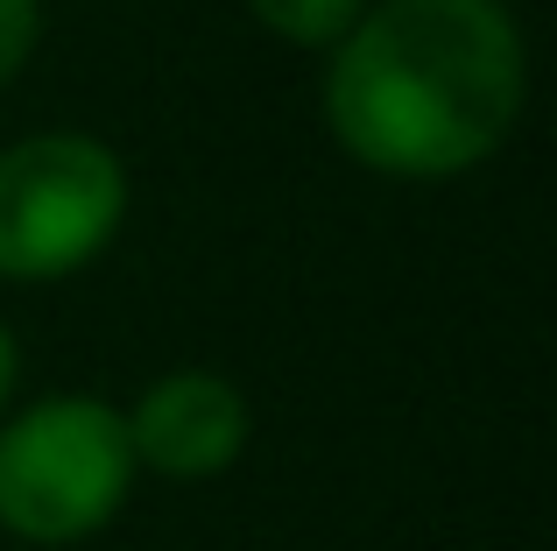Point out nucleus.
<instances>
[{
    "label": "nucleus",
    "instance_id": "20e7f679",
    "mask_svg": "<svg viewBox=\"0 0 557 551\" xmlns=\"http://www.w3.org/2000/svg\"><path fill=\"white\" fill-rule=\"evenodd\" d=\"M127 417V445H135V467L170 474V481H205V474H226L247 453V396L212 368H177L163 382L141 389Z\"/></svg>",
    "mask_w": 557,
    "mask_h": 551
},
{
    "label": "nucleus",
    "instance_id": "7ed1b4c3",
    "mask_svg": "<svg viewBox=\"0 0 557 551\" xmlns=\"http://www.w3.org/2000/svg\"><path fill=\"white\" fill-rule=\"evenodd\" d=\"M127 220V170L99 135H28L0 149V276L57 283Z\"/></svg>",
    "mask_w": 557,
    "mask_h": 551
},
{
    "label": "nucleus",
    "instance_id": "423d86ee",
    "mask_svg": "<svg viewBox=\"0 0 557 551\" xmlns=\"http://www.w3.org/2000/svg\"><path fill=\"white\" fill-rule=\"evenodd\" d=\"M36 36H42V0H0V85H14Z\"/></svg>",
    "mask_w": 557,
    "mask_h": 551
},
{
    "label": "nucleus",
    "instance_id": "f257e3e1",
    "mask_svg": "<svg viewBox=\"0 0 557 551\" xmlns=\"http://www.w3.org/2000/svg\"><path fill=\"white\" fill-rule=\"evenodd\" d=\"M530 99V50L502 0H368L332 42L325 121L374 177H466Z\"/></svg>",
    "mask_w": 557,
    "mask_h": 551
},
{
    "label": "nucleus",
    "instance_id": "f03ea898",
    "mask_svg": "<svg viewBox=\"0 0 557 551\" xmlns=\"http://www.w3.org/2000/svg\"><path fill=\"white\" fill-rule=\"evenodd\" d=\"M127 488V417L99 396H42L0 431V530L22 544L92 538L121 516Z\"/></svg>",
    "mask_w": 557,
    "mask_h": 551
},
{
    "label": "nucleus",
    "instance_id": "39448f33",
    "mask_svg": "<svg viewBox=\"0 0 557 551\" xmlns=\"http://www.w3.org/2000/svg\"><path fill=\"white\" fill-rule=\"evenodd\" d=\"M261 28H275L297 50H332L346 28L368 14V0H247Z\"/></svg>",
    "mask_w": 557,
    "mask_h": 551
},
{
    "label": "nucleus",
    "instance_id": "0eeeda50",
    "mask_svg": "<svg viewBox=\"0 0 557 551\" xmlns=\"http://www.w3.org/2000/svg\"><path fill=\"white\" fill-rule=\"evenodd\" d=\"M14 375H22V354H14L8 326H0V411H8V396H14Z\"/></svg>",
    "mask_w": 557,
    "mask_h": 551
}]
</instances>
